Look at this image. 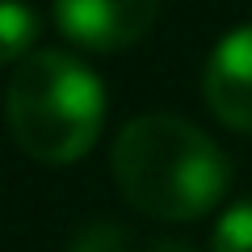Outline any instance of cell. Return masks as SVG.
<instances>
[{
    "label": "cell",
    "instance_id": "obj_5",
    "mask_svg": "<svg viewBox=\"0 0 252 252\" xmlns=\"http://www.w3.org/2000/svg\"><path fill=\"white\" fill-rule=\"evenodd\" d=\"M38 13L21 0H0V67L34 55L30 46L38 42Z\"/></svg>",
    "mask_w": 252,
    "mask_h": 252
},
{
    "label": "cell",
    "instance_id": "obj_6",
    "mask_svg": "<svg viewBox=\"0 0 252 252\" xmlns=\"http://www.w3.org/2000/svg\"><path fill=\"white\" fill-rule=\"evenodd\" d=\"M210 252H252V202H240L219 219Z\"/></svg>",
    "mask_w": 252,
    "mask_h": 252
},
{
    "label": "cell",
    "instance_id": "obj_1",
    "mask_svg": "<svg viewBox=\"0 0 252 252\" xmlns=\"http://www.w3.org/2000/svg\"><path fill=\"white\" fill-rule=\"evenodd\" d=\"M109 168L122 198L164 223L202 219L223 202L231 164L219 143L177 114H143L114 139Z\"/></svg>",
    "mask_w": 252,
    "mask_h": 252
},
{
    "label": "cell",
    "instance_id": "obj_3",
    "mask_svg": "<svg viewBox=\"0 0 252 252\" xmlns=\"http://www.w3.org/2000/svg\"><path fill=\"white\" fill-rule=\"evenodd\" d=\"M160 0H55L63 38L84 51H126L152 30Z\"/></svg>",
    "mask_w": 252,
    "mask_h": 252
},
{
    "label": "cell",
    "instance_id": "obj_2",
    "mask_svg": "<svg viewBox=\"0 0 252 252\" xmlns=\"http://www.w3.org/2000/svg\"><path fill=\"white\" fill-rule=\"evenodd\" d=\"M17 147L38 164H72L93 152L105 122L101 80L67 51H34L17 63L4 93Z\"/></svg>",
    "mask_w": 252,
    "mask_h": 252
},
{
    "label": "cell",
    "instance_id": "obj_4",
    "mask_svg": "<svg viewBox=\"0 0 252 252\" xmlns=\"http://www.w3.org/2000/svg\"><path fill=\"white\" fill-rule=\"evenodd\" d=\"M202 93L223 126L252 135V26L227 34L215 46L202 76Z\"/></svg>",
    "mask_w": 252,
    "mask_h": 252
}]
</instances>
